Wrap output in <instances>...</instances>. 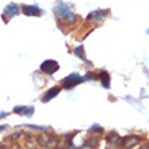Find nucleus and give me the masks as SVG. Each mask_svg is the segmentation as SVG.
Segmentation results:
<instances>
[{
    "instance_id": "obj_1",
    "label": "nucleus",
    "mask_w": 149,
    "mask_h": 149,
    "mask_svg": "<svg viewBox=\"0 0 149 149\" xmlns=\"http://www.w3.org/2000/svg\"><path fill=\"white\" fill-rule=\"evenodd\" d=\"M56 15L58 19H64L67 22H72L74 20V15L73 12L71 11V8L68 7L67 4H64L63 1H58L57 3V7H56Z\"/></svg>"
},
{
    "instance_id": "obj_2",
    "label": "nucleus",
    "mask_w": 149,
    "mask_h": 149,
    "mask_svg": "<svg viewBox=\"0 0 149 149\" xmlns=\"http://www.w3.org/2000/svg\"><path fill=\"white\" fill-rule=\"evenodd\" d=\"M39 69H41V72H43V73H46V74H53L60 69V65L54 60H46V61H43L41 64Z\"/></svg>"
},
{
    "instance_id": "obj_3",
    "label": "nucleus",
    "mask_w": 149,
    "mask_h": 149,
    "mask_svg": "<svg viewBox=\"0 0 149 149\" xmlns=\"http://www.w3.org/2000/svg\"><path fill=\"white\" fill-rule=\"evenodd\" d=\"M83 81H84V80H83V77L79 73H71L69 76H67V77L63 80V86L65 87V88H72V87L77 86V84H80V83H83Z\"/></svg>"
},
{
    "instance_id": "obj_4",
    "label": "nucleus",
    "mask_w": 149,
    "mask_h": 149,
    "mask_svg": "<svg viewBox=\"0 0 149 149\" xmlns=\"http://www.w3.org/2000/svg\"><path fill=\"white\" fill-rule=\"evenodd\" d=\"M20 12V8L16 4H8L7 7L4 8L3 18H14L15 15H18Z\"/></svg>"
},
{
    "instance_id": "obj_5",
    "label": "nucleus",
    "mask_w": 149,
    "mask_h": 149,
    "mask_svg": "<svg viewBox=\"0 0 149 149\" xmlns=\"http://www.w3.org/2000/svg\"><path fill=\"white\" fill-rule=\"evenodd\" d=\"M106 14H109V11H102V10H98V11L91 12L87 19L90 20V22H96V23H99V22H102V20L104 19Z\"/></svg>"
},
{
    "instance_id": "obj_6",
    "label": "nucleus",
    "mask_w": 149,
    "mask_h": 149,
    "mask_svg": "<svg viewBox=\"0 0 149 149\" xmlns=\"http://www.w3.org/2000/svg\"><path fill=\"white\" fill-rule=\"evenodd\" d=\"M14 113L19 114V115H24V117H31L34 113V107L33 106H16L14 107Z\"/></svg>"
},
{
    "instance_id": "obj_7",
    "label": "nucleus",
    "mask_w": 149,
    "mask_h": 149,
    "mask_svg": "<svg viewBox=\"0 0 149 149\" xmlns=\"http://www.w3.org/2000/svg\"><path fill=\"white\" fill-rule=\"evenodd\" d=\"M23 14L27 16H39L42 14V11L39 10L37 6H23Z\"/></svg>"
},
{
    "instance_id": "obj_8",
    "label": "nucleus",
    "mask_w": 149,
    "mask_h": 149,
    "mask_svg": "<svg viewBox=\"0 0 149 149\" xmlns=\"http://www.w3.org/2000/svg\"><path fill=\"white\" fill-rule=\"evenodd\" d=\"M58 94H60V87H53V88H50V90L42 96V102H49V100H52L53 98H56Z\"/></svg>"
},
{
    "instance_id": "obj_9",
    "label": "nucleus",
    "mask_w": 149,
    "mask_h": 149,
    "mask_svg": "<svg viewBox=\"0 0 149 149\" xmlns=\"http://www.w3.org/2000/svg\"><path fill=\"white\" fill-rule=\"evenodd\" d=\"M138 141H140V138L137 136H127V137H125L122 140V145L126 146V148H130V146L138 144Z\"/></svg>"
},
{
    "instance_id": "obj_10",
    "label": "nucleus",
    "mask_w": 149,
    "mask_h": 149,
    "mask_svg": "<svg viewBox=\"0 0 149 149\" xmlns=\"http://www.w3.org/2000/svg\"><path fill=\"white\" fill-rule=\"evenodd\" d=\"M99 79H100V81H102L104 88H110V74L107 73V72H104V71L100 72L99 73Z\"/></svg>"
},
{
    "instance_id": "obj_11",
    "label": "nucleus",
    "mask_w": 149,
    "mask_h": 149,
    "mask_svg": "<svg viewBox=\"0 0 149 149\" xmlns=\"http://www.w3.org/2000/svg\"><path fill=\"white\" fill-rule=\"evenodd\" d=\"M73 53H74L76 56H77V57H80L81 60H86V56H84V50H83V47H81V46H79L77 49H74Z\"/></svg>"
},
{
    "instance_id": "obj_12",
    "label": "nucleus",
    "mask_w": 149,
    "mask_h": 149,
    "mask_svg": "<svg viewBox=\"0 0 149 149\" xmlns=\"http://www.w3.org/2000/svg\"><path fill=\"white\" fill-rule=\"evenodd\" d=\"M91 130H92V132H99V133H102L103 132V129L100 127V125H92Z\"/></svg>"
},
{
    "instance_id": "obj_13",
    "label": "nucleus",
    "mask_w": 149,
    "mask_h": 149,
    "mask_svg": "<svg viewBox=\"0 0 149 149\" xmlns=\"http://www.w3.org/2000/svg\"><path fill=\"white\" fill-rule=\"evenodd\" d=\"M7 129V125H1L0 126V132H3V130H6Z\"/></svg>"
},
{
    "instance_id": "obj_14",
    "label": "nucleus",
    "mask_w": 149,
    "mask_h": 149,
    "mask_svg": "<svg viewBox=\"0 0 149 149\" xmlns=\"http://www.w3.org/2000/svg\"><path fill=\"white\" fill-rule=\"evenodd\" d=\"M141 149H149V145H145V146H142Z\"/></svg>"
}]
</instances>
